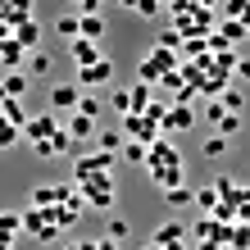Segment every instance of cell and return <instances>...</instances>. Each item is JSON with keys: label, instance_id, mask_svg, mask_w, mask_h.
Instances as JSON below:
<instances>
[{"label": "cell", "instance_id": "obj_37", "mask_svg": "<svg viewBox=\"0 0 250 250\" xmlns=\"http://www.w3.org/2000/svg\"><path fill=\"white\" fill-rule=\"evenodd\" d=\"M32 155H37V159H50L55 146H50V141H32Z\"/></svg>", "mask_w": 250, "mask_h": 250}, {"label": "cell", "instance_id": "obj_40", "mask_svg": "<svg viewBox=\"0 0 250 250\" xmlns=\"http://www.w3.org/2000/svg\"><path fill=\"white\" fill-rule=\"evenodd\" d=\"M237 78H241V82H250V60H241V64H237Z\"/></svg>", "mask_w": 250, "mask_h": 250}, {"label": "cell", "instance_id": "obj_25", "mask_svg": "<svg viewBox=\"0 0 250 250\" xmlns=\"http://www.w3.org/2000/svg\"><path fill=\"white\" fill-rule=\"evenodd\" d=\"M196 209H200V214H214V209H218V191H214V187H200V191H196Z\"/></svg>", "mask_w": 250, "mask_h": 250}, {"label": "cell", "instance_id": "obj_27", "mask_svg": "<svg viewBox=\"0 0 250 250\" xmlns=\"http://www.w3.org/2000/svg\"><path fill=\"white\" fill-rule=\"evenodd\" d=\"M218 32L237 46V41H246V23H241V19H223V27H218Z\"/></svg>", "mask_w": 250, "mask_h": 250}, {"label": "cell", "instance_id": "obj_5", "mask_svg": "<svg viewBox=\"0 0 250 250\" xmlns=\"http://www.w3.org/2000/svg\"><path fill=\"white\" fill-rule=\"evenodd\" d=\"M114 78V64H109V55H105V60H96V64H86L82 73H78V82L82 86H105Z\"/></svg>", "mask_w": 250, "mask_h": 250}, {"label": "cell", "instance_id": "obj_1", "mask_svg": "<svg viewBox=\"0 0 250 250\" xmlns=\"http://www.w3.org/2000/svg\"><path fill=\"white\" fill-rule=\"evenodd\" d=\"M114 173V155L109 150H96V155H82L78 168H73V178L78 182H91V178H109Z\"/></svg>", "mask_w": 250, "mask_h": 250}, {"label": "cell", "instance_id": "obj_44", "mask_svg": "<svg viewBox=\"0 0 250 250\" xmlns=\"http://www.w3.org/2000/svg\"><path fill=\"white\" fill-rule=\"evenodd\" d=\"M164 250H187V246H182V241H173V246H164Z\"/></svg>", "mask_w": 250, "mask_h": 250}, {"label": "cell", "instance_id": "obj_33", "mask_svg": "<svg viewBox=\"0 0 250 250\" xmlns=\"http://www.w3.org/2000/svg\"><path fill=\"white\" fill-rule=\"evenodd\" d=\"M50 146H55V155H64L68 146H73V137H68V127H60V132H55V137H50Z\"/></svg>", "mask_w": 250, "mask_h": 250}, {"label": "cell", "instance_id": "obj_6", "mask_svg": "<svg viewBox=\"0 0 250 250\" xmlns=\"http://www.w3.org/2000/svg\"><path fill=\"white\" fill-rule=\"evenodd\" d=\"M191 123H196V114H191L187 105H168L164 119H159V127H164V132H187Z\"/></svg>", "mask_w": 250, "mask_h": 250}, {"label": "cell", "instance_id": "obj_42", "mask_svg": "<svg viewBox=\"0 0 250 250\" xmlns=\"http://www.w3.org/2000/svg\"><path fill=\"white\" fill-rule=\"evenodd\" d=\"M196 5H200V9H214V5H218V0H196Z\"/></svg>", "mask_w": 250, "mask_h": 250}, {"label": "cell", "instance_id": "obj_10", "mask_svg": "<svg viewBox=\"0 0 250 250\" xmlns=\"http://www.w3.org/2000/svg\"><path fill=\"white\" fill-rule=\"evenodd\" d=\"M78 100H82V91H78V86H55V91H50V105H55V109L78 114Z\"/></svg>", "mask_w": 250, "mask_h": 250}, {"label": "cell", "instance_id": "obj_9", "mask_svg": "<svg viewBox=\"0 0 250 250\" xmlns=\"http://www.w3.org/2000/svg\"><path fill=\"white\" fill-rule=\"evenodd\" d=\"M105 32H109V23H105V14H82V37L86 41H105Z\"/></svg>", "mask_w": 250, "mask_h": 250}, {"label": "cell", "instance_id": "obj_21", "mask_svg": "<svg viewBox=\"0 0 250 250\" xmlns=\"http://www.w3.org/2000/svg\"><path fill=\"white\" fill-rule=\"evenodd\" d=\"M27 64H32V68H23V73H32V78H46V73L55 68V60H50L46 50H32V60H27Z\"/></svg>", "mask_w": 250, "mask_h": 250}, {"label": "cell", "instance_id": "obj_46", "mask_svg": "<svg viewBox=\"0 0 250 250\" xmlns=\"http://www.w3.org/2000/svg\"><path fill=\"white\" fill-rule=\"evenodd\" d=\"M146 250H164V246H155V241H150V246H146Z\"/></svg>", "mask_w": 250, "mask_h": 250}, {"label": "cell", "instance_id": "obj_41", "mask_svg": "<svg viewBox=\"0 0 250 250\" xmlns=\"http://www.w3.org/2000/svg\"><path fill=\"white\" fill-rule=\"evenodd\" d=\"M5 100H9V91H5V82H0V109H5Z\"/></svg>", "mask_w": 250, "mask_h": 250}, {"label": "cell", "instance_id": "obj_47", "mask_svg": "<svg viewBox=\"0 0 250 250\" xmlns=\"http://www.w3.org/2000/svg\"><path fill=\"white\" fill-rule=\"evenodd\" d=\"M68 250H82V246H68Z\"/></svg>", "mask_w": 250, "mask_h": 250}, {"label": "cell", "instance_id": "obj_20", "mask_svg": "<svg viewBox=\"0 0 250 250\" xmlns=\"http://www.w3.org/2000/svg\"><path fill=\"white\" fill-rule=\"evenodd\" d=\"M119 155L127 159V164H146V159H150V146H146V141H127Z\"/></svg>", "mask_w": 250, "mask_h": 250}, {"label": "cell", "instance_id": "obj_34", "mask_svg": "<svg viewBox=\"0 0 250 250\" xmlns=\"http://www.w3.org/2000/svg\"><path fill=\"white\" fill-rule=\"evenodd\" d=\"M109 237H114V241L127 237V223H123V218H109Z\"/></svg>", "mask_w": 250, "mask_h": 250}, {"label": "cell", "instance_id": "obj_19", "mask_svg": "<svg viewBox=\"0 0 250 250\" xmlns=\"http://www.w3.org/2000/svg\"><path fill=\"white\" fill-rule=\"evenodd\" d=\"M155 100V91H150V82H137L132 86V114H146V105Z\"/></svg>", "mask_w": 250, "mask_h": 250}, {"label": "cell", "instance_id": "obj_8", "mask_svg": "<svg viewBox=\"0 0 250 250\" xmlns=\"http://www.w3.org/2000/svg\"><path fill=\"white\" fill-rule=\"evenodd\" d=\"M14 41H19L23 50H37V41H41V27H37V19H23V23H14Z\"/></svg>", "mask_w": 250, "mask_h": 250}, {"label": "cell", "instance_id": "obj_16", "mask_svg": "<svg viewBox=\"0 0 250 250\" xmlns=\"http://www.w3.org/2000/svg\"><path fill=\"white\" fill-rule=\"evenodd\" d=\"M182 237H187V228L178 223V218H168V223L155 232V246H173V241H182Z\"/></svg>", "mask_w": 250, "mask_h": 250}, {"label": "cell", "instance_id": "obj_26", "mask_svg": "<svg viewBox=\"0 0 250 250\" xmlns=\"http://www.w3.org/2000/svg\"><path fill=\"white\" fill-rule=\"evenodd\" d=\"M0 232H5V237H19V232H23V214L0 209Z\"/></svg>", "mask_w": 250, "mask_h": 250}, {"label": "cell", "instance_id": "obj_12", "mask_svg": "<svg viewBox=\"0 0 250 250\" xmlns=\"http://www.w3.org/2000/svg\"><path fill=\"white\" fill-rule=\"evenodd\" d=\"M123 146H127V137H123L119 127H105V132H96V150H109V155H119Z\"/></svg>", "mask_w": 250, "mask_h": 250}, {"label": "cell", "instance_id": "obj_39", "mask_svg": "<svg viewBox=\"0 0 250 250\" xmlns=\"http://www.w3.org/2000/svg\"><path fill=\"white\" fill-rule=\"evenodd\" d=\"M82 250H119L114 241H82Z\"/></svg>", "mask_w": 250, "mask_h": 250}, {"label": "cell", "instance_id": "obj_48", "mask_svg": "<svg viewBox=\"0 0 250 250\" xmlns=\"http://www.w3.org/2000/svg\"><path fill=\"white\" fill-rule=\"evenodd\" d=\"M73 5H82V0H73Z\"/></svg>", "mask_w": 250, "mask_h": 250}, {"label": "cell", "instance_id": "obj_13", "mask_svg": "<svg viewBox=\"0 0 250 250\" xmlns=\"http://www.w3.org/2000/svg\"><path fill=\"white\" fill-rule=\"evenodd\" d=\"M55 32L64 41H78L82 37V14H60V19H55Z\"/></svg>", "mask_w": 250, "mask_h": 250}, {"label": "cell", "instance_id": "obj_7", "mask_svg": "<svg viewBox=\"0 0 250 250\" xmlns=\"http://www.w3.org/2000/svg\"><path fill=\"white\" fill-rule=\"evenodd\" d=\"M68 55L78 60L82 68L86 64H96V60H105V46H96V41H86V37H78V41H68Z\"/></svg>", "mask_w": 250, "mask_h": 250}, {"label": "cell", "instance_id": "obj_43", "mask_svg": "<svg viewBox=\"0 0 250 250\" xmlns=\"http://www.w3.org/2000/svg\"><path fill=\"white\" fill-rule=\"evenodd\" d=\"M9 241H14V237H5V232H0V250H9Z\"/></svg>", "mask_w": 250, "mask_h": 250}, {"label": "cell", "instance_id": "obj_29", "mask_svg": "<svg viewBox=\"0 0 250 250\" xmlns=\"http://www.w3.org/2000/svg\"><path fill=\"white\" fill-rule=\"evenodd\" d=\"M109 109L114 114H132V91H109Z\"/></svg>", "mask_w": 250, "mask_h": 250}, {"label": "cell", "instance_id": "obj_3", "mask_svg": "<svg viewBox=\"0 0 250 250\" xmlns=\"http://www.w3.org/2000/svg\"><path fill=\"white\" fill-rule=\"evenodd\" d=\"M78 191H82V200H86V205H96V209H109V205H114V178L78 182Z\"/></svg>", "mask_w": 250, "mask_h": 250}, {"label": "cell", "instance_id": "obj_28", "mask_svg": "<svg viewBox=\"0 0 250 250\" xmlns=\"http://www.w3.org/2000/svg\"><path fill=\"white\" fill-rule=\"evenodd\" d=\"M19 132H23V127H14V123L5 119V114H0V150H9V146L19 141Z\"/></svg>", "mask_w": 250, "mask_h": 250}, {"label": "cell", "instance_id": "obj_36", "mask_svg": "<svg viewBox=\"0 0 250 250\" xmlns=\"http://www.w3.org/2000/svg\"><path fill=\"white\" fill-rule=\"evenodd\" d=\"M137 14H141V19H155V14H159V0H141Z\"/></svg>", "mask_w": 250, "mask_h": 250}, {"label": "cell", "instance_id": "obj_32", "mask_svg": "<svg viewBox=\"0 0 250 250\" xmlns=\"http://www.w3.org/2000/svg\"><path fill=\"white\" fill-rule=\"evenodd\" d=\"M159 86H168V91H178V86H182V64H178V68H168L164 78H159Z\"/></svg>", "mask_w": 250, "mask_h": 250}, {"label": "cell", "instance_id": "obj_23", "mask_svg": "<svg viewBox=\"0 0 250 250\" xmlns=\"http://www.w3.org/2000/svg\"><path fill=\"white\" fill-rule=\"evenodd\" d=\"M241 127H246V119H241V114H223V119H218V127H214V132H218V137H237Z\"/></svg>", "mask_w": 250, "mask_h": 250}, {"label": "cell", "instance_id": "obj_38", "mask_svg": "<svg viewBox=\"0 0 250 250\" xmlns=\"http://www.w3.org/2000/svg\"><path fill=\"white\" fill-rule=\"evenodd\" d=\"M100 5H105V0H82V5H78V14H100Z\"/></svg>", "mask_w": 250, "mask_h": 250}, {"label": "cell", "instance_id": "obj_11", "mask_svg": "<svg viewBox=\"0 0 250 250\" xmlns=\"http://www.w3.org/2000/svg\"><path fill=\"white\" fill-rule=\"evenodd\" d=\"M68 137H73V141H96V119L68 114Z\"/></svg>", "mask_w": 250, "mask_h": 250}, {"label": "cell", "instance_id": "obj_14", "mask_svg": "<svg viewBox=\"0 0 250 250\" xmlns=\"http://www.w3.org/2000/svg\"><path fill=\"white\" fill-rule=\"evenodd\" d=\"M164 200L173 205V209H187V205H196V191H191L187 182L182 187H164Z\"/></svg>", "mask_w": 250, "mask_h": 250}, {"label": "cell", "instance_id": "obj_35", "mask_svg": "<svg viewBox=\"0 0 250 250\" xmlns=\"http://www.w3.org/2000/svg\"><path fill=\"white\" fill-rule=\"evenodd\" d=\"M223 114H228V109H223V105H218V100H214V105H205V119H209L214 127H218V119H223Z\"/></svg>", "mask_w": 250, "mask_h": 250}, {"label": "cell", "instance_id": "obj_31", "mask_svg": "<svg viewBox=\"0 0 250 250\" xmlns=\"http://www.w3.org/2000/svg\"><path fill=\"white\" fill-rule=\"evenodd\" d=\"M246 9H250V0H223V14H228V19H246Z\"/></svg>", "mask_w": 250, "mask_h": 250}, {"label": "cell", "instance_id": "obj_15", "mask_svg": "<svg viewBox=\"0 0 250 250\" xmlns=\"http://www.w3.org/2000/svg\"><path fill=\"white\" fill-rule=\"evenodd\" d=\"M0 60H5V68H19V64L27 60V50H23L19 41L9 37V41H0Z\"/></svg>", "mask_w": 250, "mask_h": 250}, {"label": "cell", "instance_id": "obj_30", "mask_svg": "<svg viewBox=\"0 0 250 250\" xmlns=\"http://www.w3.org/2000/svg\"><path fill=\"white\" fill-rule=\"evenodd\" d=\"M100 109H105V100H96V96H82L78 100V114H82V119H96Z\"/></svg>", "mask_w": 250, "mask_h": 250}, {"label": "cell", "instance_id": "obj_45", "mask_svg": "<svg viewBox=\"0 0 250 250\" xmlns=\"http://www.w3.org/2000/svg\"><path fill=\"white\" fill-rule=\"evenodd\" d=\"M241 23H246V32H250V9H246V19H241Z\"/></svg>", "mask_w": 250, "mask_h": 250}, {"label": "cell", "instance_id": "obj_17", "mask_svg": "<svg viewBox=\"0 0 250 250\" xmlns=\"http://www.w3.org/2000/svg\"><path fill=\"white\" fill-rule=\"evenodd\" d=\"M5 91H9V100H23V91H27V73L23 68H14V73H5Z\"/></svg>", "mask_w": 250, "mask_h": 250}, {"label": "cell", "instance_id": "obj_18", "mask_svg": "<svg viewBox=\"0 0 250 250\" xmlns=\"http://www.w3.org/2000/svg\"><path fill=\"white\" fill-rule=\"evenodd\" d=\"M200 155H205V159H218V155H228V137H218V132H209V137L200 141Z\"/></svg>", "mask_w": 250, "mask_h": 250}, {"label": "cell", "instance_id": "obj_2", "mask_svg": "<svg viewBox=\"0 0 250 250\" xmlns=\"http://www.w3.org/2000/svg\"><path fill=\"white\" fill-rule=\"evenodd\" d=\"M119 132H123L127 141H150V146H155L164 127H159L155 119H146V114H123V127H119Z\"/></svg>", "mask_w": 250, "mask_h": 250}, {"label": "cell", "instance_id": "obj_24", "mask_svg": "<svg viewBox=\"0 0 250 250\" xmlns=\"http://www.w3.org/2000/svg\"><path fill=\"white\" fill-rule=\"evenodd\" d=\"M218 105H223L228 114H241V109H246V96L237 91V86H228V91H223V96H218Z\"/></svg>", "mask_w": 250, "mask_h": 250}, {"label": "cell", "instance_id": "obj_22", "mask_svg": "<svg viewBox=\"0 0 250 250\" xmlns=\"http://www.w3.org/2000/svg\"><path fill=\"white\" fill-rule=\"evenodd\" d=\"M182 41H187V37L178 32V27H164V32L155 37V46H159V50H182Z\"/></svg>", "mask_w": 250, "mask_h": 250}, {"label": "cell", "instance_id": "obj_4", "mask_svg": "<svg viewBox=\"0 0 250 250\" xmlns=\"http://www.w3.org/2000/svg\"><path fill=\"white\" fill-rule=\"evenodd\" d=\"M55 132H60V119H55V114H37V119H27L23 137H27V141H50Z\"/></svg>", "mask_w": 250, "mask_h": 250}]
</instances>
